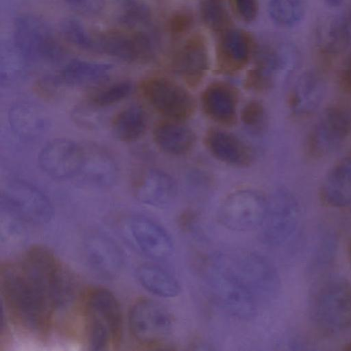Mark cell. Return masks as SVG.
Listing matches in <instances>:
<instances>
[{"mask_svg": "<svg viewBox=\"0 0 351 351\" xmlns=\"http://www.w3.org/2000/svg\"><path fill=\"white\" fill-rule=\"evenodd\" d=\"M212 261L239 280L254 295L272 293L277 285L275 270L266 257L252 251L217 252Z\"/></svg>", "mask_w": 351, "mask_h": 351, "instance_id": "3", "label": "cell"}, {"mask_svg": "<svg viewBox=\"0 0 351 351\" xmlns=\"http://www.w3.org/2000/svg\"><path fill=\"white\" fill-rule=\"evenodd\" d=\"M229 8L240 21L251 23L256 21L259 12L258 0H227Z\"/></svg>", "mask_w": 351, "mask_h": 351, "instance_id": "34", "label": "cell"}, {"mask_svg": "<svg viewBox=\"0 0 351 351\" xmlns=\"http://www.w3.org/2000/svg\"><path fill=\"white\" fill-rule=\"evenodd\" d=\"M142 95L165 119L184 122L195 112L197 104L187 88L165 76L155 75L143 80Z\"/></svg>", "mask_w": 351, "mask_h": 351, "instance_id": "5", "label": "cell"}, {"mask_svg": "<svg viewBox=\"0 0 351 351\" xmlns=\"http://www.w3.org/2000/svg\"><path fill=\"white\" fill-rule=\"evenodd\" d=\"M82 162L78 176L97 186L113 184L118 177V168L111 154L93 143L82 145Z\"/></svg>", "mask_w": 351, "mask_h": 351, "instance_id": "20", "label": "cell"}, {"mask_svg": "<svg viewBox=\"0 0 351 351\" xmlns=\"http://www.w3.org/2000/svg\"><path fill=\"white\" fill-rule=\"evenodd\" d=\"M128 222L131 238L146 256L156 261H164L173 254V241L160 224L143 215L132 216Z\"/></svg>", "mask_w": 351, "mask_h": 351, "instance_id": "13", "label": "cell"}, {"mask_svg": "<svg viewBox=\"0 0 351 351\" xmlns=\"http://www.w3.org/2000/svg\"><path fill=\"white\" fill-rule=\"evenodd\" d=\"M1 208L17 221L30 225H43L50 221L53 207L38 189L23 180H13L1 191Z\"/></svg>", "mask_w": 351, "mask_h": 351, "instance_id": "7", "label": "cell"}, {"mask_svg": "<svg viewBox=\"0 0 351 351\" xmlns=\"http://www.w3.org/2000/svg\"><path fill=\"white\" fill-rule=\"evenodd\" d=\"M147 125V118L144 109L139 105L132 104L114 117L111 121V132L116 139L131 143L144 134Z\"/></svg>", "mask_w": 351, "mask_h": 351, "instance_id": "25", "label": "cell"}, {"mask_svg": "<svg viewBox=\"0 0 351 351\" xmlns=\"http://www.w3.org/2000/svg\"><path fill=\"white\" fill-rule=\"evenodd\" d=\"M64 86L59 78L45 79L40 81L34 88L36 93L47 100H55L62 95Z\"/></svg>", "mask_w": 351, "mask_h": 351, "instance_id": "35", "label": "cell"}, {"mask_svg": "<svg viewBox=\"0 0 351 351\" xmlns=\"http://www.w3.org/2000/svg\"><path fill=\"white\" fill-rule=\"evenodd\" d=\"M267 206V199L252 189L232 192L222 201L217 210V220L226 229L249 232L260 228Z\"/></svg>", "mask_w": 351, "mask_h": 351, "instance_id": "9", "label": "cell"}, {"mask_svg": "<svg viewBox=\"0 0 351 351\" xmlns=\"http://www.w3.org/2000/svg\"><path fill=\"white\" fill-rule=\"evenodd\" d=\"M195 24L193 13L186 8L178 9L171 13L167 21V30L173 39H180L187 35Z\"/></svg>", "mask_w": 351, "mask_h": 351, "instance_id": "32", "label": "cell"}, {"mask_svg": "<svg viewBox=\"0 0 351 351\" xmlns=\"http://www.w3.org/2000/svg\"><path fill=\"white\" fill-rule=\"evenodd\" d=\"M319 33L322 49L335 54L344 50L351 41V26L348 18L335 19L326 23Z\"/></svg>", "mask_w": 351, "mask_h": 351, "instance_id": "26", "label": "cell"}, {"mask_svg": "<svg viewBox=\"0 0 351 351\" xmlns=\"http://www.w3.org/2000/svg\"><path fill=\"white\" fill-rule=\"evenodd\" d=\"M82 316L86 342L93 350H112L119 345L122 316L116 297L104 288H94L84 295Z\"/></svg>", "mask_w": 351, "mask_h": 351, "instance_id": "2", "label": "cell"}, {"mask_svg": "<svg viewBox=\"0 0 351 351\" xmlns=\"http://www.w3.org/2000/svg\"><path fill=\"white\" fill-rule=\"evenodd\" d=\"M100 110L87 99L73 108L71 117L79 127L93 130L98 128L101 123Z\"/></svg>", "mask_w": 351, "mask_h": 351, "instance_id": "31", "label": "cell"}, {"mask_svg": "<svg viewBox=\"0 0 351 351\" xmlns=\"http://www.w3.org/2000/svg\"><path fill=\"white\" fill-rule=\"evenodd\" d=\"M59 260L43 246L29 248L21 260L1 265L0 287L4 306L25 335L43 340L48 335L65 291Z\"/></svg>", "mask_w": 351, "mask_h": 351, "instance_id": "1", "label": "cell"}, {"mask_svg": "<svg viewBox=\"0 0 351 351\" xmlns=\"http://www.w3.org/2000/svg\"><path fill=\"white\" fill-rule=\"evenodd\" d=\"M322 202L334 207L351 204V154L342 157L330 169L322 183Z\"/></svg>", "mask_w": 351, "mask_h": 351, "instance_id": "22", "label": "cell"}, {"mask_svg": "<svg viewBox=\"0 0 351 351\" xmlns=\"http://www.w3.org/2000/svg\"><path fill=\"white\" fill-rule=\"evenodd\" d=\"M106 76V68L75 64L65 70L59 79L64 86L87 87L102 82Z\"/></svg>", "mask_w": 351, "mask_h": 351, "instance_id": "29", "label": "cell"}, {"mask_svg": "<svg viewBox=\"0 0 351 351\" xmlns=\"http://www.w3.org/2000/svg\"><path fill=\"white\" fill-rule=\"evenodd\" d=\"M348 256H349L350 263L351 264V240H350L349 245H348Z\"/></svg>", "mask_w": 351, "mask_h": 351, "instance_id": "38", "label": "cell"}, {"mask_svg": "<svg viewBox=\"0 0 351 351\" xmlns=\"http://www.w3.org/2000/svg\"><path fill=\"white\" fill-rule=\"evenodd\" d=\"M204 144L217 160L231 167H248L254 161L253 149L236 134L217 128L207 130Z\"/></svg>", "mask_w": 351, "mask_h": 351, "instance_id": "16", "label": "cell"}, {"mask_svg": "<svg viewBox=\"0 0 351 351\" xmlns=\"http://www.w3.org/2000/svg\"><path fill=\"white\" fill-rule=\"evenodd\" d=\"M339 81L341 88L344 92L351 94V57L341 69Z\"/></svg>", "mask_w": 351, "mask_h": 351, "instance_id": "36", "label": "cell"}, {"mask_svg": "<svg viewBox=\"0 0 351 351\" xmlns=\"http://www.w3.org/2000/svg\"><path fill=\"white\" fill-rule=\"evenodd\" d=\"M86 261L100 276L110 279L118 276L123 266L120 247L109 237L98 232L89 234L84 243Z\"/></svg>", "mask_w": 351, "mask_h": 351, "instance_id": "17", "label": "cell"}, {"mask_svg": "<svg viewBox=\"0 0 351 351\" xmlns=\"http://www.w3.org/2000/svg\"><path fill=\"white\" fill-rule=\"evenodd\" d=\"M239 117L241 122L248 128L254 130H261L266 118L265 106L261 101L252 99L243 106Z\"/></svg>", "mask_w": 351, "mask_h": 351, "instance_id": "33", "label": "cell"}, {"mask_svg": "<svg viewBox=\"0 0 351 351\" xmlns=\"http://www.w3.org/2000/svg\"><path fill=\"white\" fill-rule=\"evenodd\" d=\"M349 0H325L326 3L330 8H338Z\"/></svg>", "mask_w": 351, "mask_h": 351, "instance_id": "37", "label": "cell"}, {"mask_svg": "<svg viewBox=\"0 0 351 351\" xmlns=\"http://www.w3.org/2000/svg\"><path fill=\"white\" fill-rule=\"evenodd\" d=\"M257 45L249 32L230 28L218 35L215 47V71L227 75L244 69L253 58Z\"/></svg>", "mask_w": 351, "mask_h": 351, "instance_id": "11", "label": "cell"}, {"mask_svg": "<svg viewBox=\"0 0 351 351\" xmlns=\"http://www.w3.org/2000/svg\"><path fill=\"white\" fill-rule=\"evenodd\" d=\"M8 121L12 131L21 138L34 140L49 128V117L42 106L29 100L14 102L8 111Z\"/></svg>", "mask_w": 351, "mask_h": 351, "instance_id": "18", "label": "cell"}, {"mask_svg": "<svg viewBox=\"0 0 351 351\" xmlns=\"http://www.w3.org/2000/svg\"><path fill=\"white\" fill-rule=\"evenodd\" d=\"M152 136L158 149L173 156L188 154L193 149L197 141L195 133L184 122L167 119L156 123Z\"/></svg>", "mask_w": 351, "mask_h": 351, "instance_id": "19", "label": "cell"}, {"mask_svg": "<svg viewBox=\"0 0 351 351\" xmlns=\"http://www.w3.org/2000/svg\"><path fill=\"white\" fill-rule=\"evenodd\" d=\"M136 275L141 285L155 295L171 298L181 292V285L176 277L158 265L142 264L137 268Z\"/></svg>", "mask_w": 351, "mask_h": 351, "instance_id": "24", "label": "cell"}, {"mask_svg": "<svg viewBox=\"0 0 351 351\" xmlns=\"http://www.w3.org/2000/svg\"><path fill=\"white\" fill-rule=\"evenodd\" d=\"M82 145L65 138L48 142L40 150L38 162L48 176L59 180L77 176L82 162Z\"/></svg>", "mask_w": 351, "mask_h": 351, "instance_id": "12", "label": "cell"}, {"mask_svg": "<svg viewBox=\"0 0 351 351\" xmlns=\"http://www.w3.org/2000/svg\"><path fill=\"white\" fill-rule=\"evenodd\" d=\"M210 66L206 38L201 32L189 35L173 53L170 67L187 87L194 89L204 81Z\"/></svg>", "mask_w": 351, "mask_h": 351, "instance_id": "10", "label": "cell"}, {"mask_svg": "<svg viewBox=\"0 0 351 351\" xmlns=\"http://www.w3.org/2000/svg\"><path fill=\"white\" fill-rule=\"evenodd\" d=\"M129 328L133 339L147 347L164 343L173 330V317L161 303L150 298H139L130 307Z\"/></svg>", "mask_w": 351, "mask_h": 351, "instance_id": "8", "label": "cell"}, {"mask_svg": "<svg viewBox=\"0 0 351 351\" xmlns=\"http://www.w3.org/2000/svg\"><path fill=\"white\" fill-rule=\"evenodd\" d=\"M291 202L287 194L278 191L267 199L265 216L260 227V239L267 245H276L286 236L290 223Z\"/></svg>", "mask_w": 351, "mask_h": 351, "instance_id": "21", "label": "cell"}, {"mask_svg": "<svg viewBox=\"0 0 351 351\" xmlns=\"http://www.w3.org/2000/svg\"><path fill=\"white\" fill-rule=\"evenodd\" d=\"M239 93L232 84L215 81L202 91L200 105L204 114L211 121L224 127L234 125L239 117Z\"/></svg>", "mask_w": 351, "mask_h": 351, "instance_id": "14", "label": "cell"}, {"mask_svg": "<svg viewBox=\"0 0 351 351\" xmlns=\"http://www.w3.org/2000/svg\"><path fill=\"white\" fill-rule=\"evenodd\" d=\"M268 13L272 21L284 28L299 24L304 17L306 0H269Z\"/></svg>", "mask_w": 351, "mask_h": 351, "instance_id": "28", "label": "cell"}, {"mask_svg": "<svg viewBox=\"0 0 351 351\" xmlns=\"http://www.w3.org/2000/svg\"><path fill=\"white\" fill-rule=\"evenodd\" d=\"M199 16L204 26L217 36L233 25L226 0H201Z\"/></svg>", "mask_w": 351, "mask_h": 351, "instance_id": "27", "label": "cell"}, {"mask_svg": "<svg viewBox=\"0 0 351 351\" xmlns=\"http://www.w3.org/2000/svg\"><path fill=\"white\" fill-rule=\"evenodd\" d=\"M132 191L136 199L156 208H165L176 199L178 186L167 172L155 168L139 171L132 182Z\"/></svg>", "mask_w": 351, "mask_h": 351, "instance_id": "15", "label": "cell"}, {"mask_svg": "<svg viewBox=\"0 0 351 351\" xmlns=\"http://www.w3.org/2000/svg\"><path fill=\"white\" fill-rule=\"evenodd\" d=\"M132 88V85L129 82H117L95 91L88 100L101 109L123 100L130 95Z\"/></svg>", "mask_w": 351, "mask_h": 351, "instance_id": "30", "label": "cell"}, {"mask_svg": "<svg viewBox=\"0 0 351 351\" xmlns=\"http://www.w3.org/2000/svg\"><path fill=\"white\" fill-rule=\"evenodd\" d=\"M203 273L210 295L225 311L241 319L254 317L256 297L239 280L209 258L204 266Z\"/></svg>", "mask_w": 351, "mask_h": 351, "instance_id": "4", "label": "cell"}, {"mask_svg": "<svg viewBox=\"0 0 351 351\" xmlns=\"http://www.w3.org/2000/svg\"><path fill=\"white\" fill-rule=\"evenodd\" d=\"M351 134V114L340 105L326 108L309 130L306 152L313 159H322L338 150Z\"/></svg>", "mask_w": 351, "mask_h": 351, "instance_id": "6", "label": "cell"}, {"mask_svg": "<svg viewBox=\"0 0 351 351\" xmlns=\"http://www.w3.org/2000/svg\"><path fill=\"white\" fill-rule=\"evenodd\" d=\"M324 84L319 77L311 73L303 75L289 95V107L292 114L299 118L313 114L322 102Z\"/></svg>", "mask_w": 351, "mask_h": 351, "instance_id": "23", "label": "cell"}]
</instances>
